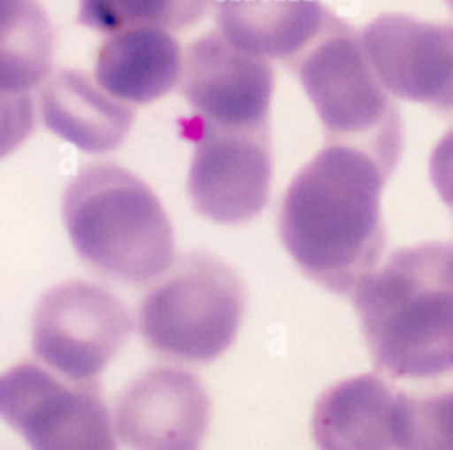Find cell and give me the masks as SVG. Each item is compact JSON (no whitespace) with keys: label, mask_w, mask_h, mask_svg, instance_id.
<instances>
[{"label":"cell","mask_w":453,"mask_h":450,"mask_svg":"<svg viewBox=\"0 0 453 450\" xmlns=\"http://www.w3.org/2000/svg\"><path fill=\"white\" fill-rule=\"evenodd\" d=\"M391 174L370 154L327 144L290 181L278 214L299 269L336 294H352L380 260V193Z\"/></svg>","instance_id":"6da1fadb"},{"label":"cell","mask_w":453,"mask_h":450,"mask_svg":"<svg viewBox=\"0 0 453 450\" xmlns=\"http://www.w3.org/2000/svg\"><path fill=\"white\" fill-rule=\"evenodd\" d=\"M448 243L393 252L361 278L352 301L377 370L395 379L453 374V282Z\"/></svg>","instance_id":"7a4b0ae2"},{"label":"cell","mask_w":453,"mask_h":450,"mask_svg":"<svg viewBox=\"0 0 453 450\" xmlns=\"http://www.w3.org/2000/svg\"><path fill=\"white\" fill-rule=\"evenodd\" d=\"M62 220L76 253L110 278L150 282L175 262L172 223L159 198L117 163H92L71 177Z\"/></svg>","instance_id":"3957f363"},{"label":"cell","mask_w":453,"mask_h":450,"mask_svg":"<svg viewBox=\"0 0 453 450\" xmlns=\"http://www.w3.org/2000/svg\"><path fill=\"white\" fill-rule=\"evenodd\" d=\"M246 306L239 275L205 252L179 257L138 306V330L157 354L209 363L235 340Z\"/></svg>","instance_id":"277c9868"},{"label":"cell","mask_w":453,"mask_h":450,"mask_svg":"<svg viewBox=\"0 0 453 450\" xmlns=\"http://www.w3.org/2000/svg\"><path fill=\"white\" fill-rule=\"evenodd\" d=\"M294 71L327 144L359 149L391 174L402 152V119L365 53L361 34L340 21Z\"/></svg>","instance_id":"5b68a950"},{"label":"cell","mask_w":453,"mask_h":450,"mask_svg":"<svg viewBox=\"0 0 453 450\" xmlns=\"http://www.w3.org/2000/svg\"><path fill=\"white\" fill-rule=\"evenodd\" d=\"M133 330L124 303L108 289L73 280L53 285L32 317L34 354L69 381H94Z\"/></svg>","instance_id":"8992f818"},{"label":"cell","mask_w":453,"mask_h":450,"mask_svg":"<svg viewBox=\"0 0 453 450\" xmlns=\"http://www.w3.org/2000/svg\"><path fill=\"white\" fill-rule=\"evenodd\" d=\"M0 415L30 450H117L115 425L94 381L14 365L0 377Z\"/></svg>","instance_id":"52a82bcc"},{"label":"cell","mask_w":453,"mask_h":450,"mask_svg":"<svg viewBox=\"0 0 453 450\" xmlns=\"http://www.w3.org/2000/svg\"><path fill=\"white\" fill-rule=\"evenodd\" d=\"M188 195L196 213L223 223L253 220L267 204L273 158L269 129L244 131L195 119Z\"/></svg>","instance_id":"ba28073f"},{"label":"cell","mask_w":453,"mask_h":450,"mask_svg":"<svg viewBox=\"0 0 453 450\" xmlns=\"http://www.w3.org/2000/svg\"><path fill=\"white\" fill-rule=\"evenodd\" d=\"M179 85L196 119L226 129H269L271 62L235 48L218 28L186 48Z\"/></svg>","instance_id":"9c48e42d"},{"label":"cell","mask_w":453,"mask_h":450,"mask_svg":"<svg viewBox=\"0 0 453 450\" xmlns=\"http://www.w3.org/2000/svg\"><path fill=\"white\" fill-rule=\"evenodd\" d=\"M361 43L389 94L453 115V23L380 14L363 28Z\"/></svg>","instance_id":"30bf717a"},{"label":"cell","mask_w":453,"mask_h":450,"mask_svg":"<svg viewBox=\"0 0 453 450\" xmlns=\"http://www.w3.org/2000/svg\"><path fill=\"white\" fill-rule=\"evenodd\" d=\"M211 420L202 381L177 367H150L117 397L113 425L129 450H198Z\"/></svg>","instance_id":"8fae6325"},{"label":"cell","mask_w":453,"mask_h":450,"mask_svg":"<svg viewBox=\"0 0 453 450\" xmlns=\"http://www.w3.org/2000/svg\"><path fill=\"white\" fill-rule=\"evenodd\" d=\"M214 16L235 48L292 71L342 21L320 0H214Z\"/></svg>","instance_id":"7c38bea8"},{"label":"cell","mask_w":453,"mask_h":450,"mask_svg":"<svg viewBox=\"0 0 453 450\" xmlns=\"http://www.w3.org/2000/svg\"><path fill=\"white\" fill-rule=\"evenodd\" d=\"M39 113L48 131L80 151L103 154L127 136L134 108L111 97L87 73L58 69L39 87Z\"/></svg>","instance_id":"4fadbf2b"},{"label":"cell","mask_w":453,"mask_h":450,"mask_svg":"<svg viewBox=\"0 0 453 450\" xmlns=\"http://www.w3.org/2000/svg\"><path fill=\"white\" fill-rule=\"evenodd\" d=\"M184 55L166 28L133 27L111 34L97 50L96 81L115 99L147 105L180 83Z\"/></svg>","instance_id":"5bb4252c"},{"label":"cell","mask_w":453,"mask_h":450,"mask_svg":"<svg viewBox=\"0 0 453 450\" xmlns=\"http://www.w3.org/2000/svg\"><path fill=\"white\" fill-rule=\"evenodd\" d=\"M396 390L379 374L327 388L315 402L311 434L319 450H398L393 436Z\"/></svg>","instance_id":"9a60e30c"},{"label":"cell","mask_w":453,"mask_h":450,"mask_svg":"<svg viewBox=\"0 0 453 450\" xmlns=\"http://www.w3.org/2000/svg\"><path fill=\"white\" fill-rule=\"evenodd\" d=\"M51 46L48 18L34 0H4L2 96L14 97L16 113L32 112L30 89L48 78Z\"/></svg>","instance_id":"2e32d148"},{"label":"cell","mask_w":453,"mask_h":450,"mask_svg":"<svg viewBox=\"0 0 453 450\" xmlns=\"http://www.w3.org/2000/svg\"><path fill=\"white\" fill-rule=\"evenodd\" d=\"M214 0H80L78 23L103 34L133 27L180 30L198 21Z\"/></svg>","instance_id":"e0dca14e"},{"label":"cell","mask_w":453,"mask_h":450,"mask_svg":"<svg viewBox=\"0 0 453 450\" xmlns=\"http://www.w3.org/2000/svg\"><path fill=\"white\" fill-rule=\"evenodd\" d=\"M393 436L398 450H453V390L426 395L398 392Z\"/></svg>","instance_id":"ac0fdd59"},{"label":"cell","mask_w":453,"mask_h":450,"mask_svg":"<svg viewBox=\"0 0 453 450\" xmlns=\"http://www.w3.org/2000/svg\"><path fill=\"white\" fill-rule=\"evenodd\" d=\"M446 269L453 282V243H448V255H446Z\"/></svg>","instance_id":"d6986e66"},{"label":"cell","mask_w":453,"mask_h":450,"mask_svg":"<svg viewBox=\"0 0 453 450\" xmlns=\"http://www.w3.org/2000/svg\"><path fill=\"white\" fill-rule=\"evenodd\" d=\"M444 4L453 11V0H444Z\"/></svg>","instance_id":"ffe728a7"}]
</instances>
